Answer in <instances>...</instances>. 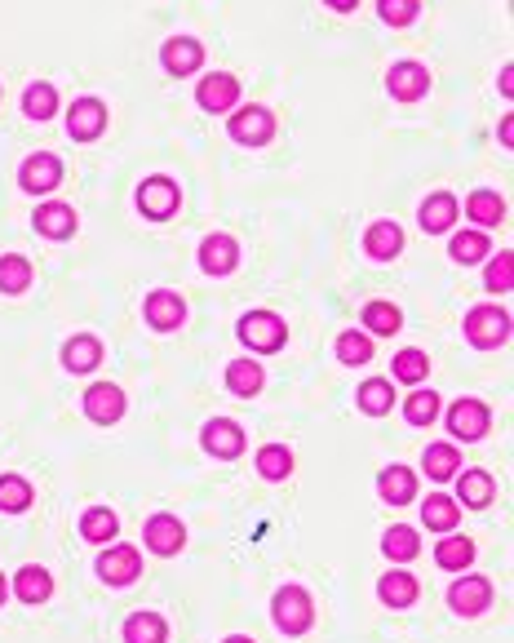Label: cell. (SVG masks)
<instances>
[{
    "label": "cell",
    "instance_id": "1",
    "mask_svg": "<svg viewBox=\"0 0 514 643\" xmlns=\"http://www.w3.org/2000/svg\"><path fill=\"white\" fill-rule=\"evenodd\" d=\"M271 617H275V626H280L284 635H302V630H311V621H315L311 595H306L302 586H284V590H275V599H271Z\"/></svg>",
    "mask_w": 514,
    "mask_h": 643
},
{
    "label": "cell",
    "instance_id": "2",
    "mask_svg": "<svg viewBox=\"0 0 514 643\" xmlns=\"http://www.w3.org/2000/svg\"><path fill=\"white\" fill-rule=\"evenodd\" d=\"M240 338L249 351H262V355H271V351H280L284 342H289V329H284V320L280 315H271V311H249L240 320Z\"/></svg>",
    "mask_w": 514,
    "mask_h": 643
},
{
    "label": "cell",
    "instance_id": "3",
    "mask_svg": "<svg viewBox=\"0 0 514 643\" xmlns=\"http://www.w3.org/2000/svg\"><path fill=\"white\" fill-rule=\"evenodd\" d=\"M466 338H470V346H479V351H492V346H501L510 338V315L501 311V306H475V311L466 315Z\"/></svg>",
    "mask_w": 514,
    "mask_h": 643
},
{
    "label": "cell",
    "instance_id": "4",
    "mask_svg": "<svg viewBox=\"0 0 514 643\" xmlns=\"http://www.w3.org/2000/svg\"><path fill=\"white\" fill-rule=\"evenodd\" d=\"M138 573H142V555L133 546H111L98 555V577L107 586H129V581H138Z\"/></svg>",
    "mask_w": 514,
    "mask_h": 643
},
{
    "label": "cell",
    "instance_id": "5",
    "mask_svg": "<svg viewBox=\"0 0 514 643\" xmlns=\"http://www.w3.org/2000/svg\"><path fill=\"white\" fill-rule=\"evenodd\" d=\"M488 408H483L479 400H457L448 408V431L457 435V440H483L488 435Z\"/></svg>",
    "mask_w": 514,
    "mask_h": 643
},
{
    "label": "cell",
    "instance_id": "6",
    "mask_svg": "<svg viewBox=\"0 0 514 643\" xmlns=\"http://www.w3.org/2000/svg\"><path fill=\"white\" fill-rule=\"evenodd\" d=\"M178 182L169 178H147L138 187V209L147 213V218H173V209H178Z\"/></svg>",
    "mask_w": 514,
    "mask_h": 643
},
{
    "label": "cell",
    "instance_id": "7",
    "mask_svg": "<svg viewBox=\"0 0 514 643\" xmlns=\"http://www.w3.org/2000/svg\"><path fill=\"white\" fill-rule=\"evenodd\" d=\"M448 604L457 608L461 617H479V612L492 604V586L483 577H457L448 590Z\"/></svg>",
    "mask_w": 514,
    "mask_h": 643
},
{
    "label": "cell",
    "instance_id": "8",
    "mask_svg": "<svg viewBox=\"0 0 514 643\" xmlns=\"http://www.w3.org/2000/svg\"><path fill=\"white\" fill-rule=\"evenodd\" d=\"M200 440L213 457H240L244 453V426L231 422V417H213V422L204 426Z\"/></svg>",
    "mask_w": 514,
    "mask_h": 643
},
{
    "label": "cell",
    "instance_id": "9",
    "mask_svg": "<svg viewBox=\"0 0 514 643\" xmlns=\"http://www.w3.org/2000/svg\"><path fill=\"white\" fill-rule=\"evenodd\" d=\"M275 134V116L266 107H244L231 116V138L235 142H249V147H257V142H266Z\"/></svg>",
    "mask_w": 514,
    "mask_h": 643
},
{
    "label": "cell",
    "instance_id": "10",
    "mask_svg": "<svg viewBox=\"0 0 514 643\" xmlns=\"http://www.w3.org/2000/svg\"><path fill=\"white\" fill-rule=\"evenodd\" d=\"M85 413L94 417V422H102V426L120 422V417H125V391H120V386H111V382L89 386V395H85Z\"/></svg>",
    "mask_w": 514,
    "mask_h": 643
},
{
    "label": "cell",
    "instance_id": "11",
    "mask_svg": "<svg viewBox=\"0 0 514 643\" xmlns=\"http://www.w3.org/2000/svg\"><path fill=\"white\" fill-rule=\"evenodd\" d=\"M386 85H390V94H395L399 102H417L430 89V71L421 63H395L390 67V76H386Z\"/></svg>",
    "mask_w": 514,
    "mask_h": 643
},
{
    "label": "cell",
    "instance_id": "12",
    "mask_svg": "<svg viewBox=\"0 0 514 643\" xmlns=\"http://www.w3.org/2000/svg\"><path fill=\"white\" fill-rule=\"evenodd\" d=\"M235 98H240V80L231 71H213V76L200 80V107L204 111H231Z\"/></svg>",
    "mask_w": 514,
    "mask_h": 643
},
{
    "label": "cell",
    "instance_id": "13",
    "mask_svg": "<svg viewBox=\"0 0 514 643\" xmlns=\"http://www.w3.org/2000/svg\"><path fill=\"white\" fill-rule=\"evenodd\" d=\"M147 546L156 550V555H178L182 546H187V528H182V519H173V515H156V519H147Z\"/></svg>",
    "mask_w": 514,
    "mask_h": 643
},
{
    "label": "cell",
    "instance_id": "14",
    "mask_svg": "<svg viewBox=\"0 0 514 643\" xmlns=\"http://www.w3.org/2000/svg\"><path fill=\"white\" fill-rule=\"evenodd\" d=\"M102 125H107V111H102V102H98V98H80L76 107L67 111V129H71V138H76V142L98 138V134H102Z\"/></svg>",
    "mask_w": 514,
    "mask_h": 643
},
{
    "label": "cell",
    "instance_id": "15",
    "mask_svg": "<svg viewBox=\"0 0 514 643\" xmlns=\"http://www.w3.org/2000/svg\"><path fill=\"white\" fill-rule=\"evenodd\" d=\"M142 311H147V324H151V329L169 333V329H178V324H182V315H187V306H182L178 293L156 289V293H151V298H147V306H142Z\"/></svg>",
    "mask_w": 514,
    "mask_h": 643
},
{
    "label": "cell",
    "instance_id": "16",
    "mask_svg": "<svg viewBox=\"0 0 514 643\" xmlns=\"http://www.w3.org/2000/svg\"><path fill=\"white\" fill-rule=\"evenodd\" d=\"M235 262H240V244L231 236H209L200 244V267L209 275H231Z\"/></svg>",
    "mask_w": 514,
    "mask_h": 643
},
{
    "label": "cell",
    "instance_id": "17",
    "mask_svg": "<svg viewBox=\"0 0 514 643\" xmlns=\"http://www.w3.org/2000/svg\"><path fill=\"white\" fill-rule=\"evenodd\" d=\"M36 231L49 240H67L76 236V209L71 204H40L36 209Z\"/></svg>",
    "mask_w": 514,
    "mask_h": 643
},
{
    "label": "cell",
    "instance_id": "18",
    "mask_svg": "<svg viewBox=\"0 0 514 643\" xmlns=\"http://www.w3.org/2000/svg\"><path fill=\"white\" fill-rule=\"evenodd\" d=\"M204 63V45L191 36H173L169 45H164V67L173 71V76H191L195 67Z\"/></svg>",
    "mask_w": 514,
    "mask_h": 643
},
{
    "label": "cell",
    "instance_id": "19",
    "mask_svg": "<svg viewBox=\"0 0 514 643\" xmlns=\"http://www.w3.org/2000/svg\"><path fill=\"white\" fill-rule=\"evenodd\" d=\"M14 595L23 599V604H45V599L54 595V573L40 564H27L23 573L14 577Z\"/></svg>",
    "mask_w": 514,
    "mask_h": 643
},
{
    "label": "cell",
    "instance_id": "20",
    "mask_svg": "<svg viewBox=\"0 0 514 643\" xmlns=\"http://www.w3.org/2000/svg\"><path fill=\"white\" fill-rule=\"evenodd\" d=\"M58 178H63V165H58L54 156H45V151L23 165V187L32 191V196H45V191H54Z\"/></svg>",
    "mask_w": 514,
    "mask_h": 643
},
{
    "label": "cell",
    "instance_id": "21",
    "mask_svg": "<svg viewBox=\"0 0 514 643\" xmlns=\"http://www.w3.org/2000/svg\"><path fill=\"white\" fill-rule=\"evenodd\" d=\"M377 488H382V502L408 506L417 497V475L408 471V466H386L382 479H377Z\"/></svg>",
    "mask_w": 514,
    "mask_h": 643
},
{
    "label": "cell",
    "instance_id": "22",
    "mask_svg": "<svg viewBox=\"0 0 514 643\" xmlns=\"http://www.w3.org/2000/svg\"><path fill=\"white\" fill-rule=\"evenodd\" d=\"M364 249H368V258L390 262L399 249H404V231H399L395 222H373V227L364 231Z\"/></svg>",
    "mask_w": 514,
    "mask_h": 643
},
{
    "label": "cell",
    "instance_id": "23",
    "mask_svg": "<svg viewBox=\"0 0 514 643\" xmlns=\"http://www.w3.org/2000/svg\"><path fill=\"white\" fill-rule=\"evenodd\" d=\"M417 218H421V227H426L430 236H444L452 222H457V200H452L448 191H439V196H430L426 204H421Z\"/></svg>",
    "mask_w": 514,
    "mask_h": 643
},
{
    "label": "cell",
    "instance_id": "24",
    "mask_svg": "<svg viewBox=\"0 0 514 643\" xmlns=\"http://www.w3.org/2000/svg\"><path fill=\"white\" fill-rule=\"evenodd\" d=\"M63 364L71 373H89V369H98L102 364V342L98 338H89V333H80V338H71L63 346Z\"/></svg>",
    "mask_w": 514,
    "mask_h": 643
},
{
    "label": "cell",
    "instance_id": "25",
    "mask_svg": "<svg viewBox=\"0 0 514 643\" xmlns=\"http://www.w3.org/2000/svg\"><path fill=\"white\" fill-rule=\"evenodd\" d=\"M421 519H426V528H435V533H452V528H457V519H461V506L452 502V497L435 493V497H426V502H421Z\"/></svg>",
    "mask_w": 514,
    "mask_h": 643
},
{
    "label": "cell",
    "instance_id": "26",
    "mask_svg": "<svg viewBox=\"0 0 514 643\" xmlns=\"http://www.w3.org/2000/svg\"><path fill=\"white\" fill-rule=\"evenodd\" d=\"M435 559H439V568L444 573H461V568H470V559H475V542L470 537H439V550H435Z\"/></svg>",
    "mask_w": 514,
    "mask_h": 643
},
{
    "label": "cell",
    "instance_id": "27",
    "mask_svg": "<svg viewBox=\"0 0 514 643\" xmlns=\"http://www.w3.org/2000/svg\"><path fill=\"white\" fill-rule=\"evenodd\" d=\"M457 466H461V453L452 444H430L426 457H421V471L435 479V484H444V479L457 475Z\"/></svg>",
    "mask_w": 514,
    "mask_h": 643
},
{
    "label": "cell",
    "instance_id": "28",
    "mask_svg": "<svg viewBox=\"0 0 514 643\" xmlns=\"http://www.w3.org/2000/svg\"><path fill=\"white\" fill-rule=\"evenodd\" d=\"M266 382L262 364L257 360H231V369H226V386H231V395H257Z\"/></svg>",
    "mask_w": 514,
    "mask_h": 643
},
{
    "label": "cell",
    "instance_id": "29",
    "mask_svg": "<svg viewBox=\"0 0 514 643\" xmlns=\"http://www.w3.org/2000/svg\"><path fill=\"white\" fill-rule=\"evenodd\" d=\"M377 595H382V604H390V608H408L417 599V577L413 573H386Z\"/></svg>",
    "mask_w": 514,
    "mask_h": 643
},
{
    "label": "cell",
    "instance_id": "30",
    "mask_svg": "<svg viewBox=\"0 0 514 643\" xmlns=\"http://www.w3.org/2000/svg\"><path fill=\"white\" fill-rule=\"evenodd\" d=\"M466 213L475 218V227H497V222L506 218V200H501L497 191H475V196L466 200Z\"/></svg>",
    "mask_w": 514,
    "mask_h": 643
},
{
    "label": "cell",
    "instance_id": "31",
    "mask_svg": "<svg viewBox=\"0 0 514 643\" xmlns=\"http://www.w3.org/2000/svg\"><path fill=\"white\" fill-rule=\"evenodd\" d=\"M164 639H169V630H164L156 612H133L125 621V643H164Z\"/></svg>",
    "mask_w": 514,
    "mask_h": 643
},
{
    "label": "cell",
    "instance_id": "32",
    "mask_svg": "<svg viewBox=\"0 0 514 643\" xmlns=\"http://www.w3.org/2000/svg\"><path fill=\"white\" fill-rule=\"evenodd\" d=\"M448 253L461 262V267H470V262H483V258H488L492 244H488V236H483V231L475 227V231H461V236H452Z\"/></svg>",
    "mask_w": 514,
    "mask_h": 643
},
{
    "label": "cell",
    "instance_id": "33",
    "mask_svg": "<svg viewBox=\"0 0 514 643\" xmlns=\"http://www.w3.org/2000/svg\"><path fill=\"white\" fill-rule=\"evenodd\" d=\"M492 475H483V471H466L461 475V488H457V497L466 502L470 510H483V506H492Z\"/></svg>",
    "mask_w": 514,
    "mask_h": 643
},
{
    "label": "cell",
    "instance_id": "34",
    "mask_svg": "<svg viewBox=\"0 0 514 643\" xmlns=\"http://www.w3.org/2000/svg\"><path fill=\"white\" fill-rule=\"evenodd\" d=\"M32 284V262L18 258V253H5L0 258V293H27Z\"/></svg>",
    "mask_w": 514,
    "mask_h": 643
},
{
    "label": "cell",
    "instance_id": "35",
    "mask_svg": "<svg viewBox=\"0 0 514 643\" xmlns=\"http://www.w3.org/2000/svg\"><path fill=\"white\" fill-rule=\"evenodd\" d=\"M382 550H386V559H395V564H408V559H413L417 550H421V542H417V533H413V528L395 524V528H386Z\"/></svg>",
    "mask_w": 514,
    "mask_h": 643
},
{
    "label": "cell",
    "instance_id": "36",
    "mask_svg": "<svg viewBox=\"0 0 514 643\" xmlns=\"http://www.w3.org/2000/svg\"><path fill=\"white\" fill-rule=\"evenodd\" d=\"M116 515H111L107 506H94V510H85V519H80V533H85V542H111L116 537Z\"/></svg>",
    "mask_w": 514,
    "mask_h": 643
},
{
    "label": "cell",
    "instance_id": "37",
    "mask_svg": "<svg viewBox=\"0 0 514 643\" xmlns=\"http://www.w3.org/2000/svg\"><path fill=\"white\" fill-rule=\"evenodd\" d=\"M23 111H27L32 120H49V116L58 111V89L45 85V80H36V85L23 94Z\"/></svg>",
    "mask_w": 514,
    "mask_h": 643
},
{
    "label": "cell",
    "instance_id": "38",
    "mask_svg": "<svg viewBox=\"0 0 514 643\" xmlns=\"http://www.w3.org/2000/svg\"><path fill=\"white\" fill-rule=\"evenodd\" d=\"M293 471V453L284 444H266L262 453H257V475L262 479H284Z\"/></svg>",
    "mask_w": 514,
    "mask_h": 643
},
{
    "label": "cell",
    "instance_id": "39",
    "mask_svg": "<svg viewBox=\"0 0 514 643\" xmlns=\"http://www.w3.org/2000/svg\"><path fill=\"white\" fill-rule=\"evenodd\" d=\"M390 404H395V391H390V382H382V377L359 386V408H364V413L382 417V413H390Z\"/></svg>",
    "mask_w": 514,
    "mask_h": 643
},
{
    "label": "cell",
    "instance_id": "40",
    "mask_svg": "<svg viewBox=\"0 0 514 643\" xmlns=\"http://www.w3.org/2000/svg\"><path fill=\"white\" fill-rule=\"evenodd\" d=\"M32 506V484L18 475H5L0 479V510H9V515H18V510Z\"/></svg>",
    "mask_w": 514,
    "mask_h": 643
},
{
    "label": "cell",
    "instance_id": "41",
    "mask_svg": "<svg viewBox=\"0 0 514 643\" xmlns=\"http://www.w3.org/2000/svg\"><path fill=\"white\" fill-rule=\"evenodd\" d=\"M364 324L386 338V333H395L399 324H404V315H399V306H390V302H368L364 306Z\"/></svg>",
    "mask_w": 514,
    "mask_h": 643
},
{
    "label": "cell",
    "instance_id": "42",
    "mask_svg": "<svg viewBox=\"0 0 514 643\" xmlns=\"http://www.w3.org/2000/svg\"><path fill=\"white\" fill-rule=\"evenodd\" d=\"M337 360L342 364H368L373 360V342H368L364 333H342V338H337Z\"/></svg>",
    "mask_w": 514,
    "mask_h": 643
},
{
    "label": "cell",
    "instance_id": "43",
    "mask_svg": "<svg viewBox=\"0 0 514 643\" xmlns=\"http://www.w3.org/2000/svg\"><path fill=\"white\" fill-rule=\"evenodd\" d=\"M426 373H430V360L421 351H399L395 355V377H399V382H408V386L426 382Z\"/></svg>",
    "mask_w": 514,
    "mask_h": 643
},
{
    "label": "cell",
    "instance_id": "44",
    "mask_svg": "<svg viewBox=\"0 0 514 643\" xmlns=\"http://www.w3.org/2000/svg\"><path fill=\"white\" fill-rule=\"evenodd\" d=\"M408 422L413 426H426V422H435V413H439V395L435 391H417V395H408Z\"/></svg>",
    "mask_w": 514,
    "mask_h": 643
},
{
    "label": "cell",
    "instance_id": "45",
    "mask_svg": "<svg viewBox=\"0 0 514 643\" xmlns=\"http://www.w3.org/2000/svg\"><path fill=\"white\" fill-rule=\"evenodd\" d=\"M377 14L390 27H408L417 18V0H377Z\"/></svg>",
    "mask_w": 514,
    "mask_h": 643
},
{
    "label": "cell",
    "instance_id": "46",
    "mask_svg": "<svg viewBox=\"0 0 514 643\" xmlns=\"http://www.w3.org/2000/svg\"><path fill=\"white\" fill-rule=\"evenodd\" d=\"M514 284V258L510 253H497V258L488 262V289L492 293H506Z\"/></svg>",
    "mask_w": 514,
    "mask_h": 643
},
{
    "label": "cell",
    "instance_id": "47",
    "mask_svg": "<svg viewBox=\"0 0 514 643\" xmlns=\"http://www.w3.org/2000/svg\"><path fill=\"white\" fill-rule=\"evenodd\" d=\"M497 134H501V142H506V147H514V116L501 120V129H497Z\"/></svg>",
    "mask_w": 514,
    "mask_h": 643
},
{
    "label": "cell",
    "instance_id": "48",
    "mask_svg": "<svg viewBox=\"0 0 514 643\" xmlns=\"http://www.w3.org/2000/svg\"><path fill=\"white\" fill-rule=\"evenodd\" d=\"M324 5H328V9H337V14H351L359 0H324Z\"/></svg>",
    "mask_w": 514,
    "mask_h": 643
},
{
    "label": "cell",
    "instance_id": "49",
    "mask_svg": "<svg viewBox=\"0 0 514 643\" xmlns=\"http://www.w3.org/2000/svg\"><path fill=\"white\" fill-rule=\"evenodd\" d=\"M501 94H514V67L501 71Z\"/></svg>",
    "mask_w": 514,
    "mask_h": 643
},
{
    "label": "cell",
    "instance_id": "50",
    "mask_svg": "<svg viewBox=\"0 0 514 643\" xmlns=\"http://www.w3.org/2000/svg\"><path fill=\"white\" fill-rule=\"evenodd\" d=\"M5 590H9V586H5V577H0V604H5Z\"/></svg>",
    "mask_w": 514,
    "mask_h": 643
},
{
    "label": "cell",
    "instance_id": "51",
    "mask_svg": "<svg viewBox=\"0 0 514 643\" xmlns=\"http://www.w3.org/2000/svg\"><path fill=\"white\" fill-rule=\"evenodd\" d=\"M226 643H253V639H244V635H235V639H226Z\"/></svg>",
    "mask_w": 514,
    "mask_h": 643
}]
</instances>
